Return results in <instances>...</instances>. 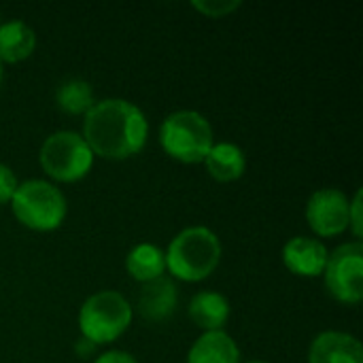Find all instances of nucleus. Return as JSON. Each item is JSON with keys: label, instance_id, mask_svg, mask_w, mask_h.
<instances>
[{"label": "nucleus", "instance_id": "f257e3e1", "mask_svg": "<svg viewBox=\"0 0 363 363\" xmlns=\"http://www.w3.org/2000/svg\"><path fill=\"white\" fill-rule=\"evenodd\" d=\"M149 136L145 113L121 98L96 102L83 121V138L94 155L125 160L138 153Z\"/></svg>", "mask_w": 363, "mask_h": 363}, {"label": "nucleus", "instance_id": "f03ea898", "mask_svg": "<svg viewBox=\"0 0 363 363\" xmlns=\"http://www.w3.org/2000/svg\"><path fill=\"white\" fill-rule=\"evenodd\" d=\"M221 259V242L208 228L196 225L177 234L166 251V268L181 281H204Z\"/></svg>", "mask_w": 363, "mask_h": 363}, {"label": "nucleus", "instance_id": "7ed1b4c3", "mask_svg": "<svg viewBox=\"0 0 363 363\" xmlns=\"http://www.w3.org/2000/svg\"><path fill=\"white\" fill-rule=\"evenodd\" d=\"M160 143L170 157L183 164L204 162L206 153L215 145L208 119L196 111L170 113L160 128Z\"/></svg>", "mask_w": 363, "mask_h": 363}, {"label": "nucleus", "instance_id": "20e7f679", "mask_svg": "<svg viewBox=\"0 0 363 363\" xmlns=\"http://www.w3.org/2000/svg\"><path fill=\"white\" fill-rule=\"evenodd\" d=\"M11 206L17 221L36 232H51L60 228L66 217L64 194L40 179H30L17 185Z\"/></svg>", "mask_w": 363, "mask_h": 363}, {"label": "nucleus", "instance_id": "39448f33", "mask_svg": "<svg viewBox=\"0 0 363 363\" xmlns=\"http://www.w3.org/2000/svg\"><path fill=\"white\" fill-rule=\"evenodd\" d=\"M132 323V306L119 291H98L79 311V330L85 340L106 345L117 340Z\"/></svg>", "mask_w": 363, "mask_h": 363}, {"label": "nucleus", "instance_id": "423d86ee", "mask_svg": "<svg viewBox=\"0 0 363 363\" xmlns=\"http://www.w3.org/2000/svg\"><path fill=\"white\" fill-rule=\"evenodd\" d=\"M38 162L51 179L60 183H72L91 170L94 153L81 134L64 130L45 138Z\"/></svg>", "mask_w": 363, "mask_h": 363}, {"label": "nucleus", "instance_id": "0eeeda50", "mask_svg": "<svg viewBox=\"0 0 363 363\" xmlns=\"http://www.w3.org/2000/svg\"><path fill=\"white\" fill-rule=\"evenodd\" d=\"M328 291L342 304H359L363 298V245H340L328 255L323 270Z\"/></svg>", "mask_w": 363, "mask_h": 363}, {"label": "nucleus", "instance_id": "6e6552de", "mask_svg": "<svg viewBox=\"0 0 363 363\" xmlns=\"http://www.w3.org/2000/svg\"><path fill=\"white\" fill-rule=\"evenodd\" d=\"M349 198L334 187L319 189L308 198L306 221L319 236H338L349 228Z\"/></svg>", "mask_w": 363, "mask_h": 363}, {"label": "nucleus", "instance_id": "1a4fd4ad", "mask_svg": "<svg viewBox=\"0 0 363 363\" xmlns=\"http://www.w3.org/2000/svg\"><path fill=\"white\" fill-rule=\"evenodd\" d=\"M328 249L317 238L296 236L283 247V262L298 277H321L328 264Z\"/></svg>", "mask_w": 363, "mask_h": 363}, {"label": "nucleus", "instance_id": "9d476101", "mask_svg": "<svg viewBox=\"0 0 363 363\" xmlns=\"http://www.w3.org/2000/svg\"><path fill=\"white\" fill-rule=\"evenodd\" d=\"M308 363H363V349L351 334L323 332L308 349Z\"/></svg>", "mask_w": 363, "mask_h": 363}, {"label": "nucleus", "instance_id": "9b49d317", "mask_svg": "<svg viewBox=\"0 0 363 363\" xmlns=\"http://www.w3.org/2000/svg\"><path fill=\"white\" fill-rule=\"evenodd\" d=\"M179 302V294L174 283L168 277H160L155 281L143 283L138 296V313L149 323H164L170 319Z\"/></svg>", "mask_w": 363, "mask_h": 363}, {"label": "nucleus", "instance_id": "f8f14e48", "mask_svg": "<svg viewBox=\"0 0 363 363\" xmlns=\"http://www.w3.org/2000/svg\"><path fill=\"white\" fill-rule=\"evenodd\" d=\"M240 353L230 334L204 332L189 349L187 363H238Z\"/></svg>", "mask_w": 363, "mask_h": 363}, {"label": "nucleus", "instance_id": "ddd939ff", "mask_svg": "<svg viewBox=\"0 0 363 363\" xmlns=\"http://www.w3.org/2000/svg\"><path fill=\"white\" fill-rule=\"evenodd\" d=\"M189 317L204 332H221L230 317V302L217 291H200L189 302Z\"/></svg>", "mask_w": 363, "mask_h": 363}, {"label": "nucleus", "instance_id": "4468645a", "mask_svg": "<svg viewBox=\"0 0 363 363\" xmlns=\"http://www.w3.org/2000/svg\"><path fill=\"white\" fill-rule=\"evenodd\" d=\"M206 170L215 181L230 183L245 174L247 160L238 145L234 143H217L211 147V151L204 157Z\"/></svg>", "mask_w": 363, "mask_h": 363}, {"label": "nucleus", "instance_id": "2eb2a0df", "mask_svg": "<svg viewBox=\"0 0 363 363\" xmlns=\"http://www.w3.org/2000/svg\"><path fill=\"white\" fill-rule=\"evenodd\" d=\"M34 47H36V34L28 23L19 19L0 23V62L6 64L21 62L32 55Z\"/></svg>", "mask_w": 363, "mask_h": 363}, {"label": "nucleus", "instance_id": "dca6fc26", "mask_svg": "<svg viewBox=\"0 0 363 363\" xmlns=\"http://www.w3.org/2000/svg\"><path fill=\"white\" fill-rule=\"evenodd\" d=\"M125 268H128L130 277L140 281V283L155 281V279L164 277L166 253L160 247L149 245V242L136 245L125 257Z\"/></svg>", "mask_w": 363, "mask_h": 363}, {"label": "nucleus", "instance_id": "f3484780", "mask_svg": "<svg viewBox=\"0 0 363 363\" xmlns=\"http://www.w3.org/2000/svg\"><path fill=\"white\" fill-rule=\"evenodd\" d=\"M55 104L68 115H85L94 104V89L83 79H68L55 91Z\"/></svg>", "mask_w": 363, "mask_h": 363}, {"label": "nucleus", "instance_id": "a211bd4d", "mask_svg": "<svg viewBox=\"0 0 363 363\" xmlns=\"http://www.w3.org/2000/svg\"><path fill=\"white\" fill-rule=\"evenodd\" d=\"M191 6L206 17H228L236 9H240V0H194Z\"/></svg>", "mask_w": 363, "mask_h": 363}, {"label": "nucleus", "instance_id": "6ab92c4d", "mask_svg": "<svg viewBox=\"0 0 363 363\" xmlns=\"http://www.w3.org/2000/svg\"><path fill=\"white\" fill-rule=\"evenodd\" d=\"M17 177L13 174V170L4 164H0V204L11 202L15 189H17Z\"/></svg>", "mask_w": 363, "mask_h": 363}, {"label": "nucleus", "instance_id": "aec40b11", "mask_svg": "<svg viewBox=\"0 0 363 363\" xmlns=\"http://www.w3.org/2000/svg\"><path fill=\"white\" fill-rule=\"evenodd\" d=\"M362 198L363 191L362 189H357L355 198L349 202V228L353 230V234H355L357 240L362 238Z\"/></svg>", "mask_w": 363, "mask_h": 363}, {"label": "nucleus", "instance_id": "412c9836", "mask_svg": "<svg viewBox=\"0 0 363 363\" xmlns=\"http://www.w3.org/2000/svg\"><path fill=\"white\" fill-rule=\"evenodd\" d=\"M96 363H138L130 353L125 351H108V353H102Z\"/></svg>", "mask_w": 363, "mask_h": 363}, {"label": "nucleus", "instance_id": "4be33fe9", "mask_svg": "<svg viewBox=\"0 0 363 363\" xmlns=\"http://www.w3.org/2000/svg\"><path fill=\"white\" fill-rule=\"evenodd\" d=\"M74 349H77V353H79L81 357H87V355L96 349V345H94V342H89V340H85V338H81V340L77 342V347H74Z\"/></svg>", "mask_w": 363, "mask_h": 363}, {"label": "nucleus", "instance_id": "5701e85b", "mask_svg": "<svg viewBox=\"0 0 363 363\" xmlns=\"http://www.w3.org/2000/svg\"><path fill=\"white\" fill-rule=\"evenodd\" d=\"M0 81H2V62H0Z\"/></svg>", "mask_w": 363, "mask_h": 363}, {"label": "nucleus", "instance_id": "b1692460", "mask_svg": "<svg viewBox=\"0 0 363 363\" xmlns=\"http://www.w3.org/2000/svg\"><path fill=\"white\" fill-rule=\"evenodd\" d=\"M251 363H266V362H251Z\"/></svg>", "mask_w": 363, "mask_h": 363}]
</instances>
